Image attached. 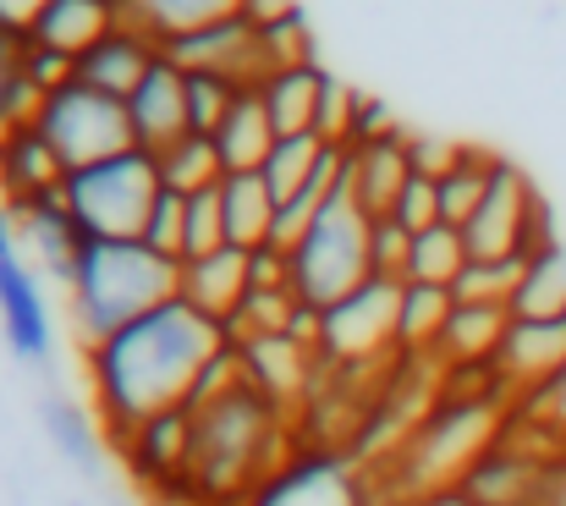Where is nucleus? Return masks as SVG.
<instances>
[{"mask_svg":"<svg viewBox=\"0 0 566 506\" xmlns=\"http://www.w3.org/2000/svg\"><path fill=\"white\" fill-rule=\"evenodd\" d=\"M407 254H412V231H401L390 215H379L369 231V265L385 281H407Z\"/></svg>","mask_w":566,"mask_h":506,"instance_id":"obj_42","label":"nucleus"},{"mask_svg":"<svg viewBox=\"0 0 566 506\" xmlns=\"http://www.w3.org/2000/svg\"><path fill=\"white\" fill-rule=\"evenodd\" d=\"M319 89H325V66H319V61H308V66H275V72L259 83V100H264V111H270L275 138L314 133Z\"/></svg>","mask_w":566,"mask_h":506,"instance_id":"obj_25","label":"nucleus"},{"mask_svg":"<svg viewBox=\"0 0 566 506\" xmlns=\"http://www.w3.org/2000/svg\"><path fill=\"white\" fill-rule=\"evenodd\" d=\"M39 6H44V0H0V33H17V39H22L28 22L39 17Z\"/></svg>","mask_w":566,"mask_h":506,"instance_id":"obj_47","label":"nucleus"},{"mask_svg":"<svg viewBox=\"0 0 566 506\" xmlns=\"http://www.w3.org/2000/svg\"><path fill=\"white\" fill-rule=\"evenodd\" d=\"M336 144H325V138H314V133H297V138H275V149H270V161H264V187H270V198H275V209L292 198V193H303L308 182H314V171L325 166V155H331Z\"/></svg>","mask_w":566,"mask_h":506,"instance_id":"obj_33","label":"nucleus"},{"mask_svg":"<svg viewBox=\"0 0 566 506\" xmlns=\"http://www.w3.org/2000/svg\"><path fill=\"white\" fill-rule=\"evenodd\" d=\"M457 298L446 287H418L401 281V314H396V358H434L440 331L451 320Z\"/></svg>","mask_w":566,"mask_h":506,"instance_id":"obj_29","label":"nucleus"},{"mask_svg":"<svg viewBox=\"0 0 566 506\" xmlns=\"http://www.w3.org/2000/svg\"><path fill=\"white\" fill-rule=\"evenodd\" d=\"M188 452H192V407H166L155 419H144L116 457L127 463V474L149 490V496H188Z\"/></svg>","mask_w":566,"mask_h":506,"instance_id":"obj_11","label":"nucleus"},{"mask_svg":"<svg viewBox=\"0 0 566 506\" xmlns=\"http://www.w3.org/2000/svg\"><path fill=\"white\" fill-rule=\"evenodd\" d=\"M407 138H412V133H396V138H379V144H358V149H347V193L358 198V209H364L369 220L390 215L396 193H401V187H407V176H412Z\"/></svg>","mask_w":566,"mask_h":506,"instance_id":"obj_22","label":"nucleus"},{"mask_svg":"<svg viewBox=\"0 0 566 506\" xmlns=\"http://www.w3.org/2000/svg\"><path fill=\"white\" fill-rule=\"evenodd\" d=\"M407 155H412V171H418V176H434V182H440V171L451 166V155H457V144H446V138H423V133H412V138H407Z\"/></svg>","mask_w":566,"mask_h":506,"instance_id":"obj_45","label":"nucleus"},{"mask_svg":"<svg viewBox=\"0 0 566 506\" xmlns=\"http://www.w3.org/2000/svg\"><path fill=\"white\" fill-rule=\"evenodd\" d=\"M122 6V22L144 28L160 50L182 33H198L209 22H226V17H242V0H116Z\"/></svg>","mask_w":566,"mask_h":506,"instance_id":"obj_26","label":"nucleus"},{"mask_svg":"<svg viewBox=\"0 0 566 506\" xmlns=\"http://www.w3.org/2000/svg\"><path fill=\"white\" fill-rule=\"evenodd\" d=\"M17 242L33 254V265H39L44 276H55V281L66 287L88 237H83V226L72 220L66 198H61V193H50V198H39V204L17 209Z\"/></svg>","mask_w":566,"mask_h":506,"instance_id":"obj_19","label":"nucleus"},{"mask_svg":"<svg viewBox=\"0 0 566 506\" xmlns=\"http://www.w3.org/2000/svg\"><path fill=\"white\" fill-rule=\"evenodd\" d=\"M116 22H122V6L116 0H44L39 17L28 22V44L55 50V55H66L77 66V55L88 44H99Z\"/></svg>","mask_w":566,"mask_h":506,"instance_id":"obj_21","label":"nucleus"},{"mask_svg":"<svg viewBox=\"0 0 566 506\" xmlns=\"http://www.w3.org/2000/svg\"><path fill=\"white\" fill-rule=\"evenodd\" d=\"M177 281H182V265L144 242H83L77 270L66 281V314H72L77 347L116 337L138 314L171 303Z\"/></svg>","mask_w":566,"mask_h":506,"instance_id":"obj_4","label":"nucleus"},{"mask_svg":"<svg viewBox=\"0 0 566 506\" xmlns=\"http://www.w3.org/2000/svg\"><path fill=\"white\" fill-rule=\"evenodd\" d=\"M61 198L88 242H138L144 220L160 198V166L149 149H122L111 161L66 171Z\"/></svg>","mask_w":566,"mask_h":506,"instance_id":"obj_6","label":"nucleus"},{"mask_svg":"<svg viewBox=\"0 0 566 506\" xmlns=\"http://www.w3.org/2000/svg\"><path fill=\"white\" fill-rule=\"evenodd\" d=\"M127 122H133V144L149 155H166L177 138H188V78L171 55H160L149 78L127 94Z\"/></svg>","mask_w":566,"mask_h":506,"instance_id":"obj_15","label":"nucleus"},{"mask_svg":"<svg viewBox=\"0 0 566 506\" xmlns=\"http://www.w3.org/2000/svg\"><path fill=\"white\" fill-rule=\"evenodd\" d=\"M242 369H248V385L259 391V396H270L281 413H303L308 407V396H314V385H319V352L314 347H303L297 337H259L242 347Z\"/></svg>","mask_w":566,"mask_h":506,"instance_id":"obj_14","label":"nucleus"},{"mask_svg":"<svg viewBox=\"0 0 566 506\" xmlns=\"http://www.w3.org/2000/svg\"><path fill=\"white\" fill-rule=\"evenodd\" d=\"M495 149H479V144H457V155H451V166L440 171V182H434V193H440V220L446 226H468V215L479 209V198H484V187H490V176H495Z\"/></svg>","mask_w":566,"mask_h":506,"instance_id":"obj_31","label":"nucleus"},{"mask_svg":"<svg viewBox=\"0 0 566 506\" xmlns=\"http://www.w3.org/2000/svg\"><path fill=\"white\" fill-rule=\"evenodd\" d=\"M166 55L182 66V72H214L237 89H259L270 78V55H264V39L248 17H226V22H209L198 33H182L166 44Z\"/></svg>","mask_w":566,"mask_h":506,"instance_id":"obj_12","label":"nucleus"},{"mask_svg":"<svg viewBox=\"0 0 566 506\" xmlns=\"http://www.w3.org/2000/svg\"><path fill=\"white\" fill-rule=\"evenodd\" d=\"M33 127L44 133V144L55 149V161L66 171H83L94 161L122 155V149H138L133 122H127V100H116L105 89H88L77 78H66L55 94L39 100Z\"/></svg>","mask_w":566,"mask_h":506,"instance_id":"obj_8","label":"nucleus"},{"mask_svg":"<svg viewBox=\"0 0 566 506\" xmlns=\"http://www.w3.org/2000/svg\"><path fill=\"white\" fill-rule=\"evenodd\" d=\"M22 55H28V33H22V39H17V33H0V133L33 122V116H39V100H44V94L33 89Z\"/></svg>","mask_w":566,"mask_h":506,"instance_id":"obj_35","label":"nucleus"},{"mask_svg":"<svg viewBox=\"0 0 566 506\" xmlns=\"http://www.w3.org/2000/svg\"><path fill=\"white\" fill-rule=\"evenodd\" d=\"M512 326V309L506 303H457L446 331H440V347H434V363L440 369H468V363H490L495 347Z\"/></svg>","mask_w":566,"mask_h":506,"instance_id":"obj_24","label":"nucleus"},{"mask_svg":"<svg viewBox=\"0 0 566 506\" xmlns=\"http://www.w3.org/2000/svg\"><path fill=\"white\" fill-rule=\"evenodd\" d=\"M396 314H401V281L369 276L358 292H347L319 314V358L331 369L396 363Z\"/></svg>","mask_w":566,"mask_h":506,"instance_id":"obj_9","label":"nucleus"},{"mask_svg":"<svg viewBox=\"0 0 566 506\" xmlns=\"http://www.w3.org/2000/svg\"><path fill=\"white\" fill-rule=\"evenodd\" d=\"M177 298L192 303L203 320L226 326L242 298H248V248H214L203 259H182V281H177Z\"/></svg>","mask_w":566,"mask_h":506,"instance_id":"obj_20","label":"nucleus"},{"mask_svg":"<svg viewBox=\"0 0 566 506\" xmlns=\"http://www.w3.org/2000/svg\"><path fill=\"white\" fill-rule=\"evenodd\" d=\"M407 506H473V502H468V490H462V485H451V490H434V496H418V502H407Z\"/></svg>","mask_w":566,"mask_h":506,"instance_id":"obj_49","label":"nucleus"},{"mask_svg":"<svg viewBox=\"0 0 566 506\" xmlns=\"http://www.w3.org/2000/svg\"><path fill=\"white\" fill-rule=\"evenodd\" d=\"M369 506H385V502H369Z\"/></svg>","mask_w":566,"mask_h":506,"instance_id":"obj_51","label":"nucleus"},{"mask_svg":"<svg viewBox=\"0 0 566 506\" xmlns=\"http://www.w3.org/2000/svg\"><path fill=\"white\" fill-rule=\"evenodd\" d=\"M248 292H292V254L275 242L248 248Z\"/></svg>","mask_w":566,"mask_h":506,"instance_id":"obj_44","label":"nucleus"},{"mask_svg":"<svg viewBox=\"0 0 566 506\" xmlns=\"http://www.w3.org/2000/svg\"><path fill=\"white\" fill-rule=\"evenodd\" d=\"M523 265L528 259H468V270L457 276L451 298L457 303H506L512 309V292L523 281Z\"/></svg>","mask_w":566,"mask_h":506,"instance_id":"obj_36","label":"nucleus"},{"mask_svg":"<svg viewBox=\"0 0 566 506\" xmlns=\"http://www.w3.org/2000/svg\"><path fill=\"white\" fill-rule=\"evenodd\" d=\"M369 231H375V220L358 209V198L342 182L331 193V204L314 215V226L286 248L292 254V292H297V303H308V309L325 314L331 303H342L347 292H358L375 276V265H369Z\"/></svg>","mask_w":566,"mask_h":506,"instance_id":"obj_5","label":"nucleus"},{"mask_svg":"<svg viewBox=\"0 0 566 506\" xmlns=\"http://www.w3.org/2000/svg\"><path fill=\"white\" fill-rule=\"evenodd\" d=\"M292 11H303L297 0H242V17L253 22V28H270V22H281V17H292Z\"/></svg>","mask_w":566,"mask_h":506,"instance_id":"obj_46","label":"nucleus"},{"mask_svg":"<svg viewBox=\"0 0 566 506\" xmlns=\"http://www.w3.org/2000/svg\"><path fill=\"white\" fill-rule=\"evenodd\" d=\"M390 220L401 226V231H429V226H440V193H434V176H407V187L396 193V204H390Z\"/></svg>","mask_w":566,"mask_h":506,"instance_id":"obj_41","label":"nucleus"},{"mask_svg":"<svg viewBox=\"0 0 566 506\" xmlns=\"http://www.w3.org/2000/svg\"><path fill=\"white\" fill-rule=\"evenodd\" d=\"M468 270V242H462V231L457 226H429V231H418L412 237V254H407V281H418V287H457V276Z\"/></svg>","mask_w":566,"mask_h":506,"instance_id":"obj_32","label":"nucleus"},{"mask_svg":"<svg viewBox=\"0 0 566 506\" xmlns=\"http://www.w3.org/2000/svg\"><path fill=\"white\" fill-rule=\"evenodd\" d=\"M512 419V402L506 396H440L423 424L401 441L396 457H385L369 479V496L385 506H407L418 496H434V490H451L468 479V468L501 441Z\"/></svg>","mask_w":566,"mask_h":506,"instance_id":"obj_3","label":"nucleus"},{"mask_svg":"<svg viewBox=\"0 0 566 506\" xmlns=\"http://www.w3.org/2000/svg\"><path fill=\"white\" fill-rule=\"evenodd\" d=\"M166 50L144 33V28H133V22H116L99 44H88L83 55H77V66H72V78L77 83H88V89H105V94H116V100H127L144 78H149V66L160 61Z\"/></svg>","mask_w":566,"mask_h":506,"instance_id":"obj_18","label":"nucleus"},{"mask_svg":"<svg viewBox=\"0 0 566 506\" xmlns=\"http://www.w3.org/2000/svg\"><path fill=\"white\" fill-rule=\"evenodd\" d=\"M188 78V133L198 138H214V127L226 122V111L237 105V83L214 78V72H182Z\"/></svg>","mask_w":566,"mask_h":506,"instance_id":"obj_37","label":"nucleus"},{"mask_svg":"<svg viewBox=\"0 0 566 506\" xmlns=\"http://www.w3.org/2000/svg\"><path fill=\"white\" fill-rule=\"evenodd\" d=\"M396 133H407V127L390 116V105L375 100V94H358V105H353V127H347V149L379 144V138H396Z\"/></svg>","mask_w":566,"mask_h":506,"instance_id":"obj_43","label":"nucleus"},{"mask_svg":"<svg viewBox=\"0 0 566 506\" xmlns=\"http://www.w3.org/2000/svg\"><path fill=\"white\" fill-rule=\"evenodd\" d=\"M39 424H44V435L55 441V452H61L72 468L99 474L111 441H105V430H99V419H94L88 407H77V402H66V396H44V402H39Z\"/></svg>","mask_w":566,"mask_h":506,"instance_id":"obj_27","label":"nucleus"},{"mask_svg":"<svg viewBox=\"0 0 566 506\" xmlns=\"http://www.w3.org/2000/svg\"><path fill=\"white\" fill-rule=\"evenodd\" d=\"M61 182H66V166L55 161V149L44 144V133L33 122L0 133V204L11 215L50 198V193H61Z\"/></svg>","mask_w":566,"mask_h":506,"instance_id":"obj_17","label":"nucleus"},{"mask_svg":"<svg viewBox=\"0 0 566 506\" xmlns=\"http://www.w3.org/2000/svg\"><path fill=\"white\" fill-rule=\"evenodd\" d=\"M512 320H566V248L545 242L528 254L523 281L512 292Z\"/></svg>","mask_w":566,"mask_h":506,"instance_id":"obj_30","label":"nucleus"},{"mask_svg":"<svg viewBox=\"0 0 566 506\" xmlns=\"http://www.w3.org/2000/svg\"><path fill=\"white\" fill-rule=\"evenodd\" d=\"M17 254V215L0 204V259H11Z\"/></svg>","mask_w":566,"mask_h":506,"instance_id":"obj_50","label":"nucleus"},{"mask_svg":"<svg viewBox=\"0 0 566 506\" xmlns=\"http://www.w3.org/2000/svg\"><path fill=\"white\" fill-rule=\"evenodd\" d=\"M138 242L182 265V248H188V198H182V193H171V187H160V198H155V209H149V220H144V237H138Z\"/></svg>","mask_w":566,"mask_h":506,"instance_id":"obj_38","label":"nucleus"},{"mask_svg":"<svg viewBox=\"0 0 566 506\" xmlns=\"http://www.w3.org/2000/svg\"><path fill=\"white\" fill-rule=\"evenodd\" d=\"M0 337L11 347V358H22V363H44L55 347V326H50V303L39 292V276L17 254L0 259Z\"/></svg>","mask_w":566,"mask_h":506,"instance_id":"obj_16","label":"nucleus"},{"mask_svg":"<svg viewBox=\"0 0 566 506\" xmlns=\"http://www.w3.org/2000/svg\"><path fill=\"white\" fill-rule=\"evenodd\" d=\"M369 479L347 452L297 446L242 506H369Z\"/></svg>","mask_w":566,"mask_h":506,"instance_id":"obj_10","label":"nucleus"},{"mask_svg":"<svg viewBox=\"0 0 566 506\" xmlns=\"http://www.w3.org/2000/svg\"><path fill=\"white\" fill-rule=\"evenodd\" d=\"M292 452H297V419L281 413L253 385H237L231 396L192 413L188 502L242 506Z\"/></svg>","mask_w":566,"mask_h":506,"instance_id":"obj_2","label":"nucleus"},{"mask_svg":"<svg viewBox=\"0 0 566 506\" xmlns=\"http://www.w3.org/2000/svg\"><path fill=\"white\" fill-rule=\"evenodd\" d=\"M214 155L226 176H248V171H264L270 149H275V127H270V111L259 100V89H242L237 105L226 111V122L214 127Z\"/></svg>","mask_w":566,"mask_h":506,"instance_id":"obj_23","label":"nucleus"},{"mask_svg":"<svg viewBox=\"0 0 566 506\" xmlns=\"http://www.w3.org/2000/svg\"><path fill=\"white\" fill-rule=\"evenodd\" d=\"M490 369L501 391L512 396V407L528 402L534 391H545L551 380L566 374V320H512Z\"/></svg>","mask_w":566,"mask_h":506,"instance_id":"obj_13","label":"nucleus"},{"mask_svg":"<svg viewBox=\"0 0 566 506\" xmlns=\"http://www.w3.org/2000/svg\"><path fill=\"white\" fill-rule=\"evenodd\" d=\"M214 248H226L220 187H209V193H192V198H188V248H182V259H203V254H214Z\"/></svg>","mask_w":566,"mask_h":506,"instance_id":"obj_40","label":"nucleus"},{"mask_svg":"<svg viewBox=\"0 0 566 506\" xmlns=\"http://www.w3.org/2000/svg\"><path fill=\"white\" fill-rule=\"evenodd\" d=\"M259 39H264L270 72H275V66H308V61H319V50H314V28H308L303 11H292V17L259 28Z\"/></svg>","mask_w":566,"mask_h":506,"instance_id":"obj_39","label":"nucleus"},{"mask_svg":"<svg viewBox=\"0 0 566 506\" xmlns=\"http://www.w3.org/2000/svg\"><path fill=\"white\" fill-rule=\"evenodd\" d=\"M539 506H566V452L551 463L545 474V490H539Z\"/></svg>","mask_w":566,"mask_h":506,"instance_id":"obj_48","label":"nucleus"},{"mask_svg":"<svg viewBox=\"0 0 566 506\" xmlns=\"http://www.w3.org/2000/svg\"><path fill=\"white\" fill-rule=\"evenodd\" d=\"M155 166H160V187H171V193H182V198L209 193V187H220V182H226L214 144H209V138H198V133L177 138L166 155H155Z\"/></svg>","mask_w":566,"mask_h":506,"instance_id":"obj_34","label":"nucleus"},{"mask_svg":"<svg viewBox=\"0 0 566 506\" xmlns=\"http://www.w3.org/2000/svg\"><path fill=\"white\" fill-rule=\"evenodd\" d=\"M220 215H226V242L231 248H264L275 231V198L259 171L226 176L220 182Z\"/></svg>","mask_w":566,"mask_h":506,"instance_id":"obj_28","label":"nucleus"},{"mask_svg":"<svg viewBox=\"0 0 566 506\" xmlns=\"http://www.w3.org/2000/svg\"><path fill=\"white\" fill-rule=\"evenodd\" d=\"M462 242H468V259H528L545 242H556L551 204L539 198L534 176L517 161H506V155L495 161V176H490L479 209L462 226Z\"/></svg>","mask_w":566,"mask_h":506,"instance_id":"obj_7","label":"nucleus"},{"mask_svg":"<svg viewBox=\"0 0 566 506\" xmlns=\"http://www.w3.org/2000/svg\"><path fill=\"white\" fill-rule=\"evenodd\" d=\"M220 326L203 320L192 303L171 298L149 314H138L133 326H122L116 337L83 347V374L94 391V419L111 441V452L155 413L166 407H188V391L198 369L214 358Z\"/></svg>","mask_w":566,"mask_h":506,"instance_id":"obj_1","label":"nucleus"}]
</instances>
